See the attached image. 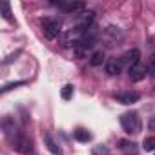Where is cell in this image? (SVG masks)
<instances>
[{
  "label": "cell",
  "instance_id": "3957f363",
  "mask_svg": "<svg viewBox=\"0 0 155 155\" xmlns=\"http://www.w3.org/2000/svg\"><path fill=\"white\" fill-rule=\"evenodd\" d=\"M42 31L46 35V38H57L60 37V20L57 18H42Z\"/></svg>",
  "mask_w": 155,
  "mask_h": 155
},
{
  "label": "cell",
  "instance_id": "30bf717a",
  "mask_svg": "<svg viewBox=\"0 0 155 155\" xmlns=\"http://www.w3.org/2000/svg\"><path fill=\"white\" fill-rule=\"evenodd\" d=\"M73 137L79 140V142H88V140L91 139V133H90L88 130H84V128H77V130L73 131Z\"/></svg>",
  "mask_w": 155,
  "mask_h": 155
},
{
  "label": "cell",
  "instance_id": "4fadbf2b",
  "mask_svg": "<svg viewBox=\"0 0 155 155\" xmlns=\"http://www.w3.org/2000/svg\"><path fill=\"white\" fill-rule=\"evenodd\" d=\"M73 91H75V90H73V86H71V84H66V86L60 90V97H62L64 101H69V99L73 97Z\"/></svg>",
  "mask_w": 155,
  "mask_h": 155
},
{
  "label": "cell",
  "instance_id": "6da1fadb",
  "mask_svg": "<svg viewBox=\"0 0 155 155\" xmlns=\"http://www.w3.org/2000/svg\"><path fill=\"white\" fill-rule=\"evenodd\" d=\"M120 126H122V130H124L126 133H130V135L140 133L142 124H140L139 113H137V111H126V113H122V115H120Z\"/></svg>",
  "mask_w": 155,
  "mask_h": 155
},
{
  "label": "cell",
  "instance_id": "5b68a950",
  "mask_svg": "<svg viewBox=\"0 0 155 155\" xmlns=\"http://www.w3.org/2000/svg\"><path fill=\"white\" fill-rule=\"evenodd\" d=\"M53 6H57L58 9L66 11V13H77V11H82L86 6L82 2H73V0H68V2H64V0H58V2H53Z\"/></svg>",
  "mask_w": 155,
  "mask_h": 155
},
{
  "label": "cell",
  "instance_id": "5bb4252c",
  "mask_svg": "<svg viewBox=\"0 0 155 155\" xmlns=\"http://www.w3.org/2000/svg\"><path fill=\"white\" fill-rule=\"evenodd\" d=\"M142 150L144 151H153L155 150V137H146L142 140Z\"/></svg>",
  "mask_w": 155,
  "mask_h": 155
},
{
  "label": "cell",
  "instance_id": "7c38bea8",
  "mask_svg": "<svg viewBox=\"0 0 155 155\" xmlns=\"http://www.w3.org/2000/svg\"><path fill=\"white\" fill-rule=\"evenodd\" d=\"M2 17L8 20V22H13V17H11V4L9 2H2Z\"/></svg>",
  "mask_w": 155,
  "mask_h": 155
},
{
  "label": "cell",
  "instance_id": "7a4b0ae2",
  "mask_svg": "<svg viewBox=\"0 0 155 155\" xmlns=\"http://www.w3.org/2000/svg\"><path fill=\"white\" fill-rule=\"evenodd\" d=\"M9 140H11V148H13L15 151L22 153V155H28V153H31V150H33V142H31L26 135H22V133H15V137H11Z\"/></svg>",
  "mask_w": 155,
  "mask_h": 155
},
{
  "label": "cell",
  "instance_id": "9a60e30c",
  "mask_svg": "<svg viewBox=\"0 0 155 155\" xmlns=\"http://www.w3.org/2000/svg\"><path fill=\"white\" fill-rule=\"evenodd\" d=\"M119 144H120V150H124V151H131L133 155L137 153V150H135V144H133V142H128V140H120Z\"/></svg>",
  "mask_w": 155,
  "mask_h": 155
},
{
  "label": "cell",
  "instance_id": "52a82bcc",
  "mask_svg": "<svg viewBox=\"0 0 155 155\" xmlns=\"http://www.w3.org/2000/svg\"><path fill=\"white\" fill-rule=\"evenodd\" d=\"M139 58H140V51H139V49H130V51H126V53L120 57V62H122V66H124V64L133 66V64L139 62Z\"/></svg>",
  "mask_w": 155,
  "mask_h": 155
},
{
  "label": "cell",
  "instance_id": "d6986e66",
  "mask_svg": "<svg viewBox=\"0 0 155 155\" xmlns=\"http://www.w3.org/2000/svg\"><path fill=\"white\" fill-rule=\"evenodd\" d=\"M150 128H151V130H155V117L150 120Z\"/></svg>",
  "mask_w": 155,
  "mask_h": 155
},
{
  "label": "cell",
  "instance_id": "ba28073f",
  "mask_svg": "<svg viewBox=\"0 0 155 155\" xmlns=\"http://www.w3.org/2000/svg\"><path fill=\"white\" fill-rule=\"evenodd\" d=\"M42 139H44V144H46V148L53 153V155H62V148L57 144V140L49 135V133H44L42 135Z\"/></svg>",
  "mask_w": 155,
  "mask_h": 155
},
{
  "label": "cell",
  "instance_id": "8992f818",
  "mask_svg": "<svg viewBox=\"0 0 155 155\" xmlns=\"http://www.w3.org/2000/svg\"><path fill=\"white\" fill-rule=\"evenodd\" d=\"M115 99H117V102H120L124 106H131V104L139 102L140 93H137V91H120V93L115 95Z\"/></svg>",
  "mask_w": 155,
  "mask_h": 155
},
{
  "label": "cell",
  "instance_id": "ac0fdd59",
  "mask_svg": "<svg viewBox=\"0 0 155 155\" xmlns=\"http://www.w3.org/2000/svg\"><path fill=\"white\" fill-rule=\"evenodd\" d=\"M22 84H26L24 81H18V82H11V84H6L4 88H2V93H8L9 90H13V88H18V86H22Z\"/></svg>",
  "mask_w": 155,
  "mask_h": 155
},
{
  "label": "cell",
  "instance_id": "2e32d148",
  "mask_svg": "<svg viewBox=\"0 0 155 155\" xmlns=\"http://www.w3.org/2000/svg\"><path fill=\"white\" fill-rule=\"evenodd\" d=\"M146 68H148V73L151 77H155V55H150V58L146 62Z\"/></svg>",
  "mask_w": 155,
  "mask_h": 155
},
{
  "label": "cell",
  "instance_id": "e0dca14e",
  "mask_svg": "<svg viewBox=\"0 0 155 155\" xmlns=\"http://www.w3.org/2000/svg\"><path fill=\"white\" fill-rule=\"evenodd\" d=\"M106 33H108L110 37H113V38H122V33H120V29H119V28H115V26H110V28L106 29Z\"/></svg>",
  "mask_w": 155,
  "mask_h": 155
},
{
  "label": "cell",
  "instance_id": "9c48e42d",
  "mask_svg": "<svg viewBox=\"0 0 155 155\" xmlns=\"http://www.w3.org/2000/svg\"><path fill=\"white\" fill-rule=\"evenodd\" d=\"M120 69H122V62H120V60L111 58V60L106 62V73H108V75L117 77V75H120Z\"/></svg>",
  "mask_w": 155,
  "mask_h": 155
},
{
  "label": "cell",
  "instance_id": "277c9868",
  "mask_svg": "<svg viewBox=\"0 0 155 155\" xmlns=\"http://www.w3.org/2000/svg\"><path fill=\"white\" fill-rule=\"evenodd\" d=\"M146 73H148V68L140 60L137 64L130 66V69H128V75H130V81L131 82H140L142 79H146Z\"/></svg>",
  "mask_w": 155,
  "mask_h": 155
},
{
  "label": "cell",
  "instance_id": "8fae6325",
  "mask_svg": "<svg viewBox=\"0 0 155 155\" xmlns=\"http://www.w3.org/2000/svg\"><path fill=\"white\" fill-rule=\"evenodd\" d=\"M104 60H106L104 51H95V53L91 55V58H90V64H91V66H101Z\"/></svg>",
  "mask_w": 155,
  "mask_h": 155
}]
</instances>
